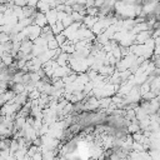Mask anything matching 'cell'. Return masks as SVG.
Wrapping results in <instances>:
<instances>
[{"label":"cell","mask_w":160,"mask_h":160,"mask_svg":"<svg viewBox=\"0 0 160 160\" xmlns=\"http://www.w3.org/2000/svg\"><path fill=\"white\" fill-rule=\"evenodd\" d=\"M35 21H34V24L35 25H38L39 28H41V29H44L46 25H48V19H46V15L45 14H42V12H36V15H35Z\"/></svg>","instance_id":"6da1fadb"}]
</instances>
